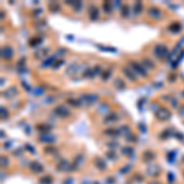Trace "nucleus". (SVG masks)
Wrapping results in <instances>:
<instances>
[{
  "label": "nucleus",
  "mask_w": 184,
  "mask_h": 184,
  "mask_svg": "<svg viewBox=\"0 0 184 184\" xmlns=\"http://www.w3.org/2000/svg\"><path fill=\"white\" fill-rule=\"evenodd\" d=\"M41 183H42V184H50L52 183V178L48 177V179H42V181H41Z\"/></svg>",
  "instance_id": "nucleus-4"
},
{
  "label": "nucleus",
  "mask_w": 184,
  "mask_h": 184,
  "mask_svg": "<svg viewBox=\"0 0 184 184\" xmlns=\"http://www.w3.org/2000/svg\"><path fill=\"white\" fill-rule=\"evenodd\" d=\"M95 163H96V166H97L101 171H102V169H106V165H104L103 162H102V159H101V158H96Z\"/></svg>",
  "instance_id": "nucleus-2"
},
{
  "label": "nucleus",
  "mask_w": 184,
  "mask_h": 184,
  "mask_svg": "<svg viewBox=\"0 0 184 184\" xmlns=\"http://www.w3.org/2000/svg\"><path fill=\"white\" fill-rule=\"evenodd\" d=\"M30 168H31L32 172H35V173H42V172H43V166L41 165L39 162H37V161L31 163Z\"/></svg>",
  "instance_id": "nucleus-1"
},
{
  "label": "nucleus",
  "mask_w": 184,
  "mask_h": 184,
  "mask_svg": "<svg viewBox=\"0 0 184 184\" xmlns=\"http://www.w3.org/2000/svg\"><path fill=\"white\" fill-rule=\"evenodd\" d=\"M130 152H133V149H132V147H124V150H122V153H124L125 156H128Z\"/></svg>",
  "instance_id": "nucleus-3"
}]
</instances>
